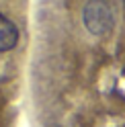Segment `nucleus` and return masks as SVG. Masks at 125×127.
<instances>
[{
	"mask_svg": "<svg viewBox=\"0 0 125 127\" xmlns=\"http://www.w3.org/2000/svg\"><path fill=\"white\" fill-rule=\"evenodd\" d=\"M82 21L92 35H107L115 27V10L109 0H88L82 10Z\"/></svg>",
	"mask_w": 125,
	"mask_h": 127,
	"instance_id": "f257e3e1",
	"label": "nucleus"
},
{
	"mask_svg": "<svg viewBox=\"0 0 125 127\" xmlns=\"http://www.w3.org/2000/svg\"><path fill=\"white\" fill-rule=\"evenodd\" d=\"M19 43V29L12 21H8L4 14H0V53L10 51Z\"/></svg>",
	"mask_w": 125,
	"mask_h": 127,
	"instance_id": "f03ea898",
	"label": "nucleus"
},
{
	"mask_svg": "<svg viewBox=\"0 0 125 127\" xmlns=\"http://www.w3.org/2000/svg\"><path fill=\"white\" fill-rule=\"evenodd\" d=\"M121 2H123V4H125V0H121Z\"/></svg>",
	"mask_w": 125,
	"mask_h": 127,
	"instance_id": "7ed1b4c3",
	"label": "nucleus"
}]
</instances>
